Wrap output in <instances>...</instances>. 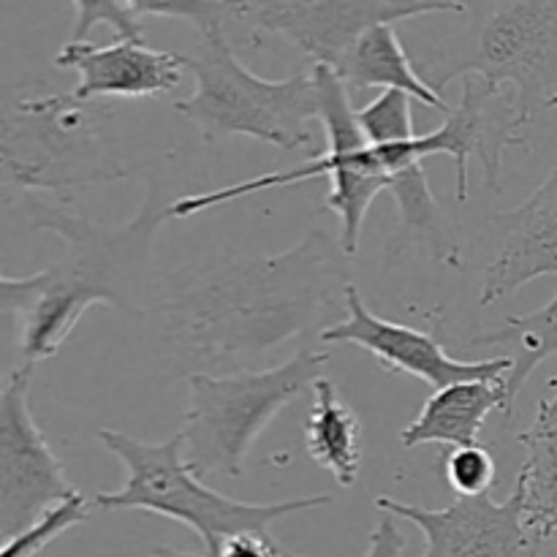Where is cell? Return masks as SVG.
I'll use <instances>...</instances> for the list:
<instances>
[{"label": "cell", "instance_id": "30", "mask_svg": "<svg viewBox=\"0 0 557 557\" xmlns=\"http://www.w3.org/2000/svg\"><path fill=\"white\" fill-rule=\"evenodd\" d=\"M555 533H557V528H555Z\"/></svg>", "mask_w": 557, "mask_h": 557}, {"label": "cell", "instance_id": "12", "mask_svg": "<svg viewBox=\"0 0 557 557\" xmlns=\"http://www.w3.org/2000/svg\"><path fill=\"white\" fill-rule=\"evenodd\" d=\"M375 509L413 522L422 531V557H539L547 542L544 533L528 525L525 487L520 482L504 504L487 493L479 498H457L446 509L379 498Z\"/></svg>", "mask_w": 557, "mask_h": 557}, {"label": "cell", "instance_id": "15", "mask_svg": "<svg viewBox=\"0 0 557 557\" xmlns=\"http://www.w3.org/2000/svg\"><path fill=\"white\" fill-rule=\"evenodd\" d=\"M498 250L484 270L479 305L500 302L536 277H557V166L515 210L493 215Z\"/></svg>", "mask_w": 557, "mask_h": 557}, {"label": "cell", "instance_id": "9", "mask_svg": "<svg viewBox=\"0 0 557 557\" xmlns=\"http://www.w3.org/2000/svg\"><path fill=\"white\" fill-rule=\"evenodd\" d=\"M85 103L71 92L22 98L3 117V177L5 188L49 190L63 185L114 180L117 174L87 163L92 147L85 131L90 120Z\"/></svg>", "mask_w": 557, "mask_h": 557}, {"label": "cell", "instance_id": "1", "mask_svg": "<svg viewBox=\"0 0 557 557\" xmlns=\"http://www.w3.org/2000/svg\"><path fill=\"white\" fill-rule=\"evenodd\" d=\"M346 253L324 232L267 259H245L196 277L147 313V324L183 379L256 368L272 348L346 310Z\"/></svg>", "mask_w": 557, "mask_h": 557}, {"label": "cell", "instance_id": "18", "mask_svg": "<svg viewBox=\"0 0 557 557\" xmlns=\"http://www.w3.org/2000/svg\"><path fill=\"white\" fill-rule=\"evenodd\" d=\"M335 74L346 85L348 92L370 90V87H381V90L406 92L413 101L433 107L438 112H449L444 96L433 90L422 76L413 69V60L408 49L403 47L400 36H397L395 25H375L359 38L351 47V52L343 58Z\"/></svg>", "mask_w": 557, "mask_h": 557}, {"label": "cell", "instance_id": "26", "mask_svg": "<svg viewBox=\"0 0 557 557\" xmlns=\"http://www.w3.org/2000/svg\"><path fill=\"white\" fill-rule=\"evenodd\" d=\"M403 553H406V536H403L400 525H397V517L381 515L373 533H370L364 557H403Z\"/></svg>", "mask_w": 557, "mask_h": 557}, {"label": "cell", "instance_id": "16", "mask_svg": "<svg viewBox=\"0 0 557 557\" xmlns=\"http://www.w3.org/2000/svg\"><path fill=\"white\" fill-rule=\"evenodd\" d=\"M375 150L381 152V161L389 172V190L395 194L397 212H400V237L406 239V245H424L428 253L444 267H455V270L462 267L460 239L455 237V228L446 221L424 174L419 134L375 141Z\"/></svg>", "mask_w": 557, "mask_h": 557}, {"label": "cell", "instance_id": "28", "mask_svg": "<svg viewBox=\"0 0 557 557\" xmlns=\"http://www.w3.org/2000/svg\"><path fill=\"white\" fill-rule=\"evenodd\" d=\"M549 389H557V375L555 379H549Z\"/></svg>", "mask_w": 557, "mask_h": 557}, {"label": "cell", "instance_id": "22", "mask_svg": "<svg viewBox=\"0 0 557 557\" xmlns=\"http://www.w3.org/2000/svg\"><path fill=\"white\" fill-rule=\"evenodd\" d=\"M87 498L82 493H76L74 498L63 500L54 509H49L41 520L33 522L25 533L14 536L11 542H3V555L0 557H36L44 547L54 542L58 536H63L71 528L82 525L90 517V509H87Z\"/></svg>", "mask_w": 557, "mask_h": 557}, {"label": "cell", "instance_id": "19", "mask_svg": "<svg viewBox=\"0 0 557 557\" xmlns=\"http://www.w3.org/2000/svg\"><path fill=\"white\" fill-rule=\"evenodd\" d=\"M308 457L341 487H354L362 466V424L330 379L313 386V406L305 424Z\"/></svg>", "mask_w": 557, "mask_h": 557}, {"label": "cell", "instance_id": "3", "mask_svg": "<svg viewBox=\"0 0 557 557\" xmlns=\"http://www.w3.org/2000/svg\"><path fill=\"white\" fill-rule=\"evenodd\" d=\"M466 25L435 44L408 49L417 74L444 96L455 79L515 87L520 107L536 112L557 96V3H468Z\"/></svg>", "mask_w": 557, "mask_h": 557}, {"label": "cell", "instance_id": "5", "mask_svg": "<svg viewBox=\"0 0 557 557\" xmlns=\"http://www.w3.org/2000/svg\"><path fill=\"white\" fill-rule=\"evenodd\" d=\"M103 449L112 451L125 468V482L117 493H98L92 504L103 511H150L183 522L205 544V553L218 555L221 544L237 533H267L281 517L330 504V495L281 500V504H243L207 487L185 462L183 435L145 444L139 438L98 430Z\"/></svg>", "mask_w": 557, "mask_h": 557}, {"label": "cell", "instance_id": "11", "mask_svg": "<svg viewBox=\"0 0 557 557\" xmlns=\"http://www.w3.org/2000/svg\"><path fill=\"white\" fill-rule=\"evenodd\" d=\"M533 114L520 107L515 90L490 79H462V96L446 120L430 134L419 136V152L449 156L457 166V201L468 199V163L479 161L484 185L504 190V156L515 147H528V123Z\"/></svg>", "mask_w": 557, "mask_h": 557}, {"label": "cell", "instance_id": "29", "mask_svg": "<svg viewBox=\"0 0 557 557\" xmlns=\"http://www.w3.org/2000/svg\"><path fill=\"white\" fill-rule=\"evenodd\" d=\"M549 107H557V96L553 98V101H549Z\"/></svg>", "mask_w": 557, "mask_h": 557}, {"label": "cell", "instance_id": "7", "mask_svg": "<svg viewBox=\"0 0 557 557\" xmlns=\"http://www.w3.org/2000/svg\"><path fill=\"white\" fill-rule=\"evenodd\" d=\"M315 87H319V120L324 123L326 150L324 156L313 158L310 163L286 172H272L264 177L245 180V183L228 185V188L210 190L199 196H183L172 201L174 218H190L210 207L226 205V201L243 199V196L259 194L270 188H286V185L310 183V180H330L324 210L335 212L341 221V248L351 259L359 250L362 223L368 210L373 207L381 190H389V172H386L381 152L370 145L368 136L359 128L357 112L351 109V96L335 69L315 65Z\"/></svg>", "mask_w": 557, "mask_h": 557}, {"label": "cell", "instance_id": "21", "mask_svg": "<svg viewBox=\"0 0 557 557\" xmlns=\"http://www.w3.org/2000/svg\"><path fill=\"white\" fill-rule=\"evenodd\" d=\"M476 346H495V343H511L515 357L511 370L506 375V392H509V408L515 411V403L520 397L522 386L528 384L533 370L544 359L557 354V294L544 308L525 315H509L504 326L493 330L490 335L476 337Z\"/></svg>", "mask_w": 557, "mask_h": 557}, {"label": "cell", "instance_id": "13", "mask_svg": "<svg viewBox=\"0 0 557 557\" xmlns=\"http://www.w3.org/2000/svg\"><path fill=\"white\" fill-rule=\"evenodd\" d=\"M346 319L321 332V343H351V346L364 348L384 370L413 375L433 386L435 392L462 384V381L500 379V375H509L515 364L511 357L482 359V362H462V359L449 357L444 346L428 332L375 315L364 305L354 283L346 292Z\"/></svg>", "mask_w": 557, "mask_h": 557}, {"label": "cell", "instance_id": "17", "mask_svg": "<svg viewBox=\"0 0 557 557\" xmlns=\"http://www.w3.org/2000/svg\"><path fill=\"white\" fill-rule=\"evenodd\" d=\"M493 411L511 417L506 375L451 384L424 403L419 417L400 433V441L406 449L424 444H441L451 449L476 446L484 422Z\"/></svg>", "mask_w": 557, "mask_h": 557}, {"label": "cell", "instance_id": "6", "mask_svg": "<svg viewBox=\"0 0 557 557\" xmlns=\"http://www.w3.org/2000/svg\"><path fill=\"white\" fill-rule=\"evenodd\" d=\"M326 354L302 348L288 362L245 373H194L180 435L196 476H243L245 460L272 419L324 379Z\"/></svg>", "mask_w": 557, "mask_h": 557}, {"label": "cell", "instance_id": "25", "mask_svg": "<svg viewBox=\"0 0 557 557\" xmlns=\"http://www.w3.org/2000/svg\"><path fill=\"white\" fill-rule=\"evenodd\" d=\"M215 557H299L283 549L270 531L267 533H237L226 539Z\"/></svg>", "mask_w": 557, "mask_h": 557}, {"label": "cell", "instance_id": "8", "mask_svg": "<svg viewBox=\"0 0 557 557\" xmlns=\"http://www.w3.org/2000/svg\"><path fill=\"white\" fill-rule=\"evenodd\" d=\"M466 5L451 0H245L228 3V22L245 25L248 44H259L264 36H281L283 41L313 58L315 65L337 69L370 27L435 14L455 16L462 14Z\"/></svg>", "mask_w": 557, "mask_h": 557}, {"label": "cell", "instance_id": "27", "mask_svg": "<svg viewBox=\"0 0 557 557\" xmlns=\"http://www.w3.org/2000/svg\"><path fill=\"white\" fill-rule=\"evenodd\" d=\"M150 557H212V555L210 553H185V549H174V547H166V544H161V547L152 549Z\"/></svg>", "mask_w": 557, "mask_h": 557}, {"label": "cell", "instance_id": "23", "mask_svg": "<svg viewBox=\"0 0 557 557\" xmlns=\"http://www.w3.org/2000/svg\"><path fill=\"white\" fill-rule=\"evenodd\" d=\"M74 5V33L71 41H90V30L96 25H112L114 36L123 41H145L141 16L136 14L134 0H76Z\"/></svg>", "mask_w": 557, "mask_h": 557}, {"label": "cell", "instance_id": "2", "mask_svg": "<svg viewBox=\"0 0 557 557\" xmlns=\"http://www.w3.org/2000/svg\"><path fill=\"white\" fill-rule=\"evenodd\" d=\"M30 212L33 226L69 243V256L58 264L0 281L3 315L14 319L25 362L36 364L58 357L92 305L128 310L136 272L145 267L152 234L172 215V205H163L161 190L150 185L134 221L117 228L96 226L44 205H30Z\"/></svg>", "mask_w": 557, "mask_h": 557}, {"label": "cell", "instance_id": "10", "mask_svg": "<svg viewBox=\"0 0 557 557\" xmlns=\"http://www.w3.org/2000/svg\"><path fill=\"white\" fill-rule=\"evenodd\" d=\"M33 368L14 370L0 392V533L3 542L25 533L36 520L79 490L36 428L27 389Z\"/></svg>", "mask_w": 557, "mask_h": 557}, {"label": "cell", "instance_id": "24", "mask_svg": "<svg viewBox=\"0 0 557 557\" xmlns=\"http://www.w3.org/2000/svg\"><path fill=\"white\" fill-rule=\"evenodd\" d=\"M444 476L457 498H479V495L493 493L498 468H495L493 455L482 444L460 446V449L446 451Z\"/></svg>", "mask_w": 557, "mask_h": 557}, {"label": "cell", "instance_id": "20", "mask_svg": "<svg viewBox=\"0 0 557 557\" xmlns=\"http://www.w3.org/2000/svg\"><path fill=\"white\" fill-rule=\"evenodd\" d=\"M520 444L528 451L517 476L525 487L528 525L549 539L557 528V395L539 403L536 419L520 433Z\"/></svg>", "mask_w": 557, "mask_h": 557}, {"label": "cell", "instance_id": "14", "mask_svg": "<svg viewBox=\"0 0 557 557\" xmlns=\"http://www.w3.org/2000/svg\"><path fill=\"white\" fill-rule=\"evenodd\" d=\"M54 65L79 74L71 98L90 103L92 98H150L169 96L185 76V54L152 49L147 41L92 44L69 41Z\"/></svg>", "mask_w": 557, "mask_h": 557}, {"label": "cell", "instance_id": "4", "mask_svg": "<svg viewBox=\"0 0 557 557\" xmlns=\"http://www.w3.org/2000/svg\"><path fill=\"white\" fill-rule=\"evenodd\" d=\"M196 54H185V69L194 74V96L174 101V109L199 125L207 139L250 136L283 150H313L319 136V87L313 71L264 79L239 63L226 22L199 30Z\"/></svg>", "mask_w": 557, "mask_h": 557}]
</instances>
